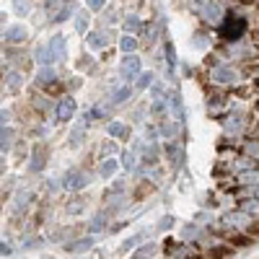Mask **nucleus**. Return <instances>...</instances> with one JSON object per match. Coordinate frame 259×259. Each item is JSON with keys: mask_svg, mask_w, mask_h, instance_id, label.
Returning a JSON list of instances; mask_svg holds the SVG:
<instances>
[{"mask_svg": "<svg viewBox=\"0 0 259 259\" xmlns=\"http://www.w3.org/2000/svg\"><path fill=\"white\" fill-rule=\"evenodd\" d=\"M62 3H73V0H62Z\"/></svg>", "mask_w": 259, "mask_h": 259, "instance_id": "nucleus-36", "label": "nucleus"}, {"mask_svg": "<svg viewBox=\"0 0 259 259\" xmlns=\"http://www.w3.org/2000/svg\"><path fill=\"white\" fill-rule=\"evenodd\" d=\"M10 138H13V132H3V130H0V151H5L10 145Z\"/></svg>", "mask_w": 259, "mask_h": 259, "instance_id": "nucleus-21", "label": "nucleus"}, {"mask_svg": "<svg viewBox=\"0 0 259 259\" xmlns=\"http://www.w3.org/2000/svg\"><path fill=\"white\" fill-rule=\"evenodd\" d=\"M13 8L18 16H26L29 13V0H13Z\"/></svg>", "mask_w": 259, "mask_h": 259, "instance_id": "nucleus-16", "label": "nucleus"}, {"mask_svg": "<svg viewBox=\"0 0 259 259\" xmlns=\"http://www.w3.org/2000/svg\"><path fill=\"white\" fill-rule=\"evenodd\" d=\"M117 171V161L114 158H106L104 163H101V176H111Z\"/></svg>", "mask_w": 259, "mask_h": 259, "instance_id": "nucleus-13", "label": "nucleus"}, {"mask_svg": "<svg viewBox=\"0 0 259 259\" xmlns=\"http://www.w3.org/2000/svg\"><path fill=\"white\" fill-rule=\"evenodd\" d=\"M125 166L127 168H135V153H127L125 155Z\"/></svg>", "mask_w": 259, "mask_h": 259, "instance_id": "nucleus-30", "label": "nucleus"}, {"mask_svg": "<svg viewBox=\"0 0 259 259\" xmlns=\"http://www.w3.org/2000/svg\"><path fill=\"white\" fill-rule=\"evenodd\" d=\"M252 179H257V174H254V171L244 174V176H241V184H252Z\"/></svg>", "mask_w": 259, "mask_h": 259, "instance_id": "nucleus-31", "label": "nucleus"}, {"mask_svg": "<svg viewBox=\"0 0 259 259\" xmlns=\"http://www.w3.org/2000/svg\"><path fill=\"white\" fill-rule=\"evenodd\" d=\"M86 26H88V13H78V18H75V29L78 31H86Z\"/></svg>", "mask_w": 259, "mask_h": 259, "instance_id": "nucleus-19", "label": "nucleus"}, {"mask_svg": "<svg viewBox=\"0 0 259 259\" xmlns=\"http://www.w3.org/2000/svg\"><path fill=\"white\" fill-rule=\"evenodd\" d=\"M91 244H94V239H81V241H75L73 246H67L70 252H83V249H91Z\"/></svg>", "mask_w": 259, "mask_h": 259, "instance_id": "nucleus-15", "label": "nucleus"}, {"mask_svg": "<svg viewBox=\"0 0 259 259\" xmlns=\"http://www.w3.org/2000/svg\"><path fill=\"white\" fill-rule=\"evenodd\" d=\"M205 44H207V42H205V37H202V34H197V39H195V47H197V50H205Z\"/></svg>", "mask_w": 259, "mask_h": 259, "instance_id": "nucleus-29", "label": "nucleus"}, {"mask_svg": "<svg viewBox=\"0 0 259 259\" xmlns=\"http://www.w3.org/2000/svg\"><path fill=\"white\" fill-rule=\"evenodd\" d=\"M47 54H50V62H54V60H62L65 54H67V44H65V37H52L50 39V44H47Z\"/></svg>", "mask_w": 259, "mask_h": 259, "instance_id": "nucleus-2", "label": "nucleus"}, {"mask_svg": "<svg viewBox=\"0 0 259 259\" xmlns=\"http://www.w3.org/2000/svg\"><path fill=\"white\" fill-rule=\"evenodd\" d=\"M86 184H88V176L83 171H70L65 176V189H73L75 192V189H83Z\"/></svg>", "mask_w": 259, "mask_h": 259, "instance_id": "nucleus-3", "label": "nucleus"}, {"mask_svg": "<svg viewBox=\"0 0 259 259\" xmlns=\"http://www.w3.org/2000/svg\"><path fill=\"white\" fill-rule=\"evenodd\" d=\"M37 83H39V86H50V83H54V70H52V67H47V65L42 67L39 75H37Z\"/></svg>", "mask_w": 259, "mask_h": 259, "instance_id": "nucleus-9", "label": "nucleus"}, {"mask_svg": "<svg viewBox=\"0 0 259 259\" xmlns=\"http://www.w3.org/2000/svg\"><path fill=\"white\" fill-rule=\"evenodd\" d=\"M226 254H228V249H226V246H220V249H215V252H212V259H223Z\"/></svg>", "mask_w": 259, "mask_h": 259, "instance_id": "nucleus-28", "label": "nucleus"}, {"mask_svg": "<svg viewBox=\"0 0 259 259\" xmlns=\"http://www.w3.org/2000/svg\"><path fill=\"white\" fill-rule=\"evenodd\" d=\"M130 96V88H119V91L114 94V99H111V101H114V104H122V101H125Z\"/></svg>", "mask_w": 259, "mask_h": 259, "instance_id": "nucleus-23", "label": "nucleus"}, {"mask_svg": "<svg viewBox=\"0 0 259 259\" xmlns=\"http://www.w3.org/2000/svg\"><path fill=\"white\" fill-rule=\"evenodd\" d=\"M10 249H8V246H3V244H0V254H8Z\"/></svg>", "mask_w": 259, "mask_h": 259, "instance_id": "nucleus-35", "label": "nucleus"}, {"mask_svg": "<svg viewBox=\"0 0 259 259\" xmlns=\"http://www.w3.org/2000/svg\"><path fill=\"white\" fill-rule=\"evenodd\" d=\"M26 37H29V34H26V26H8V29H5V34H3V39H5V42H10V44L24 42Z\"/></svg>", "mask_w": 259, "mask_h": 259, "instance_id": "nucleus-5", "label": "nucleus"}, {"mask_svg": "<svg viewBox=\"0 0 259 259\" xmlns=\"http://www.w3.org/2000/svg\"><path fill=\"white\" fill-rule=\"evenodd\" d=\"M244 31H246V18H241V16H228L226 24H223V29H220V37L226 39V42H236V39L244 37Z\"/></svg>", "mask_w": 259, "mask_h": 259, "instance_id": "nucleus-1", "label": "nucleus"}, {"mask_svg": "<svg viewBox=\"0 0 259 259\" xmlns=\"http://www.w3.org/2000/svg\"><path fill=\"white\" fill-rule=\"evenodd\" d=\"M42 166H44V148H42V145H37V148H34V161H31V171H39Z\"/></svg>", "mask_w": 259, "mask_h": 259, "instance_id": "nucleus-10", "label": "nucleus"}, {"mask_svg": "<svg viewBox=\"0 0 259 259\" xmlns=\"http://www.w3.org/2000/svg\"><path fill=\"white\" fill-rule=\"evenodd\" d=\"M109 135H111V138H125L127 127L122 125V122H109Z\"/></svg>", "mask_w": 259, "mask_h": 259, "instance_id": "nucleus-12", "label": "nucleus"}, {"mask_svg": "<svg viewBox=\"0 0 259 259\" xmlns=\"http://www.w3.org/2000/svg\"><path fill=\"white\" fill-rule=\"evenodd\" d=\"M171 223H174V218H163V220H161V228H168Z\"/></svg>", "mask_w": 259, "mask_h": 259, "instance_id": "nucleus-32", "label": "nucleus"}, {"mask_svg": "<svg viewBox=\"0 0 259 259\" xmlns=\"http://www.w3.org/2000/svg\"><path fill=\"white\" fill-rule=\"evenodd\" d=\"M125 29L135 34V31L140 29V18H138V16H127V21H125Z\"/></svg>", "mask_w": 259, "mask_h": 259, "instance_id": "nucleus-17", "label": "nucleus"}, {"mask_svg": "<svg viewBox=\"0 0 259 259\" xmlns=\"http://www.w3.org/2000/svg\"><path fill=\"white\" fill-rule=\"evenodd\" d=\"M0 171H3V163H0Z\"/></svg>", "mask_w": 259, "mask_h": 259, "instance_id": "nucleus-37", "label": "nucleus"}, {"mask_svg": "<svg viewBox=\"0 0 259 259\" xmlns=\"http://www.w3.org/2000/svg\"><path fill=\"white\" fill-rule=\"evenodd\" d=\"M166 57H168V67L174 70V65H176V54H174V47H171V44H166Z\"/></svg>", "mask_w": 259, "mask_h": 259, "instance_id": "nucleus-24", "label": "nucleus"}, {"mask_svg": "<svg viewBox=\"0 0 259 259\" xmlns=\"http://www.w3.org/2000/svg\"><path fill=\"white\" fill-rule=\"evenodd\" d=\"M202 16H205V21H210V24H215V21H220V5L210 0V3L202 8Z\"/></svg>", "mask_w": 259, "mask_h": 259, "instance_id": "nucleus-8", "label": "nucleus"}, {"mask_svg": "<svg viewBox=\"0 0 259 259\" xmlns=\"http://www.w3.org/2000/svg\"><path fill=\"white\" fill-rule=\"evenodd\" d=\"M101 226H104V220L96 218V220H94V231H101Z\"/></svg>", "mask_w": 259, "mask_h": 259, "instance_id": "nucleus-33", "label": "nucleus"}, {"mask_svg": "<svg viewBox=\"0 0 259 259\" xmlns=\"http://www.w3.org/2000/svg\"><path fill=\"white\" fill-rule=\"evenodd\" d=\"M5 78H8V88H10V91H18V88H21V73H8Z\"/></svg>", "mask_w": 259, "mask_h": 259, "instance_id": "nucleus-14", "label": "nucleus"}, {"mask_svg": "<svg viewBox=\"0 0 259 259\" xmlns=\"http://www.w3.org/2000/svg\"><path fill=\"white\" fill-rule=\"evenodd\" d=\"M104 8V0H88V10H99Z\"/></svg>", "mask_w": 259, "mask_h": 259, "instance_id": "nucleus-27", "label": "nucleus"}, {"mask_svg": "<svg viewBox=\"0 0 259 259\" xmlns=\"http://www.w3.org/2000/svg\"><path fill=\"white\" fill-rule=\"evenodd\" d=\"M168 104L174 106V111H176V117H182V101H179V96L176 94H171V99H168Z\"/></svg>", "mask_w": 259, "mask_h": 259, "instance_id": "nucleus-22", "label": "nucleus"}, {"mask_svg": "<svg viewBox=\"0 0 259 259\" xmlns=\"http://www.w3.org/2000/svg\"><path fill=\"white\" fill-rule=\"evenodd\" d=\"M153 83V75L151 73H138V88H148Z\"/></svg>", "mask_w": 259, "mask_h": 259, "instance_id": "nucleus-18", "label": "nucleus"}, {"mask_svg": "<svg viewBox=\"0 0 259 259\" xmlns=\"http://www.w3.org/2000/svg\"><path fill=\"white\" fill-rule=\"evenodd\" d=\"M3 122H8V111H0V125H3Z\"/></svg>", "mask_w": 259, "mask_h": 259, "instance_id": "nucleus-34", "label": "nucleus"}, {"mask_svg": "<svg viewBox=\"0 0 259 259\" xmlns=\"http://www.w3.org/2000/svg\"><path fill=\"white\" fill-rule=\"evenodd\" d=\"M138 73H140V57L130 54V57L122 60V75L125 78H138Z\"/></svg>", "mask_w": 259, "mask_h": 259, "instance_id": "nucleus-4", "label": "nucleus"}, {"mask_svg": "<svg viewBox=\"0 0 259 259\" xmlns=\"http://www.w3.org/2000/svg\"><path fill=\"white\" fill-rule=\"evenodd\" d=\"M135 47H138V39H135V37H125V39H122V50H125V52H132Z\"/></svg>", "mask_w": 259, "mask_h": 259, "instance_id": "nucleus-20", "label": "nucleus"}, {"mask_svg": "<svg viewBox=\"0 0 259 259\" xmlns=\"http://www.w3.org/2000/svg\"><path fill=\"white\" fill-rule=\"evenodd\" d=\"M212 78H215L218 83H231V81H236V70L228 65H218L215 70H212Z\"/></svg>", "mask_w": 259, "mask_h": 259, "instance_id": "nucleus-7", "label": "nucleus"}, {"mask_svg": "<svg viewBox=\"0 0 259 259\" xmlns=\"http://www.w3.org/2000/svg\"><path fill=\"white\" fill-rule=\"evenodd\" d=\"M148 192H153V187H151V184H143V187L138 189V195H135V200H140V197H145V195H148Z\"/></svg>", "mask_w": 259, "mask_h": 259, "instance_id": "nucleus-26", "label": "nucleus"}, {"mask_svg": "<svg viewBox=\"0 0 259 259\" xmlns=\"http://www.w3.org/2000/svg\"><path fill=\"white\" fill-rule=\"evenodd\" d=\"M106 44V39H104V34H99V31H94V34H88V47H94V50H101Z\"/></svg>", "mask_w": 259, "mask_h": 259, "instance_id": "nucleus-11", "label": "nucleus"}, {"mask_svg": "<svg viewBox=\"0 0 259 259\" xmlns=\"http://www.w3.org/2000/svg\"><path fill=\"white\" fill-rule=\"evenodd\" d=\"M73 114H75V99H62L57 106V119L67 122V119H73Z\"/></svg>", "mask_w": 259, "mask_h": 259, "instance_id": "nucleus-6", "label": "nucleus"}, {"mask_svg": "<svg viewBox=\"0 0 259 259\" xmlns=\"http://www.w3.org/2000/svg\"><path fill=\"white\" fill-rule=\"evenodd\" d=\"M62 5V0H47V13H57Z\"/></svg>", "mask_w": 259, "mask_h": 259, "instance_id": "nucleus-25", "label": "nucleus"}]
</instances>
